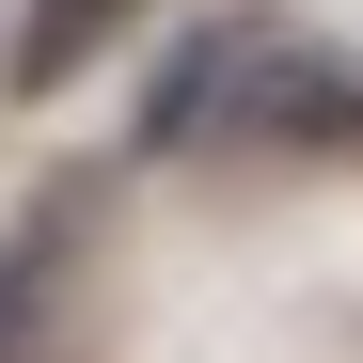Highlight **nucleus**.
I'll list each match as a JSON object with an SVG mask.
<instances>
[{
    "instance_id": "obj_1",
    "label": "nucleus",
    "mask_w": 363,
    "mask_h": 363,
    "mask_svg": "<svg viewBox=\"0 0 363 363\" xmlns=\"http://www.w3.org/2000/svg\"><path fill=\"white\" fill-rule=\"evenodd\" d=\"M253 127H316V143H363V79L347 64H253Z\"/></svg>"
},
{
    "instance_id": "obj_2",
    "label": "nucleus",
    "mask_w": 363,
    "mask_h": 363,
    "mask_svg": "<svg viewBox=\"0 0 363 363\" xmlns=\"http://www.w3.org/2000/svg\"><path fill=\"white\" fill-rule=\"evenodd\" d=\"M111 16H127V0H32V32H16V79L48 95V79H64V64H79V48L111 32Z\"/></svg>"
}]
</instances>
